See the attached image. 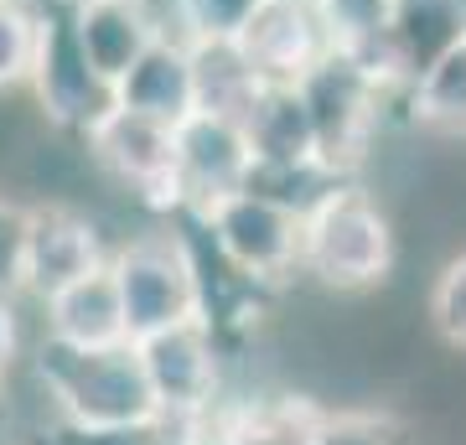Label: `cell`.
I'll list each match as a JSON object with an SVG mask.
<instances>
[{"mask_svg": "<svg viewBox=\"0 0 466 445\" xmlns=\"http://www.w3.org/2000/svg\"><path fill=\"white\" fill-rule=\"evenodd\" d=\"M42 379L67 425L78 435L94 430H156L167 425V410L150 389V373L140 363V347H42Z\"/></svg>", "mask_w": 466, "mask_h": 445, "instance_id": "obj_1", "label": "cell"}, {"mask_svg": "<svg viewBox=\"0 0 466 445\" xmlns=\"http://www.w3.org/2000/svg\"><path fill=\"white\" fill-rule=\"evenodd\" d=\"M394 264V228L358 187H332L306 207L300 269L327 290H368Z\"/></svg>", "mask_w": 466, "mask_h": 445, "instance_id": "obj_2", "label": "cell"}, {"mask_svg": "<svg viewBox=\"0 0 466 445\" xmlns=\"http://www.w3.org/2000/svg\"><path fill=\"white\" fill-rule=\"evenodd\" d=\"M109 269H115L119 300H125L130 342L208 316L202 269L187 238H177V233H140L130 244H119L109 254Z\"/></svg>", "mask_w": 466, "mask_h": 445, "instance_id": "obj_3", "label": "cell"}, {"mask_svg": "<svg viewBox=\"0 0 466 445\" xmlns=\"http://www.w3.org/2000/svg\"><path fill=\"white\" fill-rule=\"evenodd\" d=\"M202 228L213 233L218 254L249 275V280H285L300 269V228H306V207L275 197L265 187H238L223 197L198 207Z\"/></svg>", "mask_w": 466, "mask_h": 445, "instance_id": "obj_4", "label": "cell"}, {"mask_svg": "<svg viewBox=\"0 0 466 445\" xmlns=\"http://www.w3.org/2000/svg\"><path fill=\"white\" fill-rule=\"evenodd\" d=\"M88 156L125 182L150 207H182V177H177V125H161L150 115H135L125 104H109L94 125L84 130Z\"/></svg>", "mask_w": 466, "mask_h": 445, "instance_id": "obj_5", "label": "cell"}, {"mask_svg": "<svg viewBox=\"0 0 466 445\" xmlns=\"http://www.w3.org/2000/svg\"><path fill=\"white\" fill-rule=\"evenodd\" d=\"M300 94H306L311 119H317L321 166H327V171H348V166L363 161L368 140L379 130V104H383L379 83L368 78L348 52L332 47L306 78H300Z\"/></svg>", "mask_w": 466, "mask_h": 445, "instance_id": "obj_6", "label": "cell"}, {"mask_svg": "<svg viewBox=\"0 0 466 445\" xmlns=\"http://www.w3.org/2000/svg\"><path fill=\"white\" fill-rule=\"evenodd\" d=\"M104 264H109L104 238L84 213H73V207H36V213L21 217L16 248H11V280L26 296L52 300L57 290L78 285L84 275H94Z\"/></svg>", "mask_w": 466, "mask_h": 445, "instance_id": "obj_7", "label": "cell"}, {"mask_svg": "<svg viewBox=\"0 0 466 445\" xmlns=\"http://www.w3.org/2000/svg\"><path fill=\"white\" fill-rule=\"evenodd\" d=\"M177 177L192 207L223 192H238V187H254L259 161H254L244 119L223 115V109H192L177 125Z\"/></svg>", "mask_w": 466, "mask_h": 445, "instance_id": "obj_8", "label": "cell"}, {"mask_svg": "<svg viewBox=\"0 0 466 445\" xmlns=\"http://www.w3.org/2000/svg\"><path fill=\"white\" fill-rule=\"evenodd\" d=\"M140 363L150 373V389L171 420H198L218 394V352H213V331H208V316L202 321H182V327H167L156 337H140Z\"/></svg>", "mask_w": 466, "mask_h": 445, "instance_id": "obj_9", "label": "cell"}, {"mask_svg": "<svg viewBox=\"0 0 466 445\" xmlns=\"http://www.w3.org/2000/svg\"><path fill=\"white\" fill-rule=\"evenodd\" d=\"M42 21V42H36V99L57 125L88 130L94 119L115 104V88L88 67L78 36H73V11L67 16H36Z\"/></svg>", "mask_w": 466, "mask_h": 445, "instance_id": "obj_10", "label": "cell"}, {"mask_svg": "<svg viewBox=\"0 0 466 445\" xmlns=\"http://www.w3.org/2000/svg\"><path fill=\"white\" fill-rule=\"evenodd\" d=\"M244 130H249L254 161L259 171H327L321 166V140H317V119L306 109L300 83H265L254 104L244 109Z\"/></svg>", "mask_w": 466, "mask_h": 445, "instance_id": "obj_11", "label": "cell"}, {"mask_svg": "<svg viewBox=\"0 0 466 445\" xmlns=\"http://www.w3.org/2000/svg\"><path fill=\"white\" fill-rule=\"evenodd\" d=\"M238 47L265 83H300L332 52V42L306 0H269L249 21V32L238 36Z\"/></svg>", "mask_w": 466, "mask_h": 445, "instance_id": "obj_12", "label": "cell"}, {"mask_svg": "<svg viewBox=\"0 0 466 445\" xmlns=\"http://www.w3.org/2000/svg\"><path fill=\"white\" fill-rule=\"evenodd\" d=\"M115 104L161 119V125H182L198 109V57H192V42L177 32H161L146 47V57L115 83Z\"/></svg>", "mask_w": 466, "mask_h": 445, "instance_id": "obj_13", "label": "cell"}, {"mask_svg": "<svg viewBox=\"0 0 466 445\" xmlns=\"http://www.w3.org/2000/svg\"><path fill=\"white\" fill-rule=\"evenodd\" d=\"M67 11H73V36H78L88 67L109 88L146 57L156 36L171 32V26H161V16L146 0H94V5H67Z\"/></svg>", "mask_w": 466, "mask_h": 445, "instance_id": "obj_14", "label": "cell"}, {"mask_svg": "<svg viewBox=\"0 0 466 445\" xmlns=\"http://www.w3.org/2000/svg\"><path fill=\"white\" fill-rule=\"evenodd\" d=\"M47 306V337L67 347H119L130 342V321H125V300H119L115 269L104 264L78 285L57 290Z\"/></svg>", "mask_w": 466, "mask_h": 445, "instance_id": "obj_15", "label": "cell"}, {"mask_svg": "<svg viewBox=\"0 0 466 445\" xmlns=\"http://www.w3.org/2000/svg\"><path fill=\"white\" fill-rule=\"evenodd\" d=\"M410 119L435 135H466V32L410 78Z\"/></svg>", "mask_w": 466, "mask_h": 445, "instance_id": "obj_16", "label": "cell"}, {"mask_svg": "<svg viewBox=\"0 0 466 445\" xmlns=\"http://www.w3.org/2000/svg\"><path fill=\"white\" fill-rule=\"evenodd\" d=\"M192 57H198V109H223V115L244 119L254 94L265 88L244 47L238 42H192Z\"/></svg>", "mask_w": 466, "mask_h": 445, "instance_id": "obj_17", "label": "cell"}, {"mask_svg": "<svg viewBox=\"0 0 466 445\" xmlns=\"http://www.w3.org/2000/svg\"><path fill=\"white\" fill-rule=\"evenodd\" d=\"M269 0H171L177 36L187 42H238Z\"/></svg>", "mask_w": 466, "mask_h": 445, "instance_id": "obj_18", "label": "cell"}, {"mask_svg": "<svg viewBox=\"0 0 466 445\" xmlns=\"http://www.w3.org/2000/svg\"><path fill=\"white\" fill-rule=\"evenodd\" d=\"M311 11L332 47H352L379 32H394L404 16V0H311Z\"/></svg>", "mask_w": 466, "mask_h": 445, "instance_id": "obj_19", "label": "cell"}, {"mask_svg": "<svg viewBox=\"0 0 466 445\" xmlns=\"http://www.w3.org/2000/svg\"><path fill=\"white\" fill-rule=\"evenodd\" d=\"M36 42H42L36 11H26V0H0V94L16 83H32Z\"/></svg>", "mask_w": 466, "mask_h": 445, "instance_id": "obj_20", "label": "cell"}, {"mask_svg": "<svg viewBox=\"0 0 466 445\" xmlns=\"http://www.w3.org/2000/svg\"><path fill=\"white\" fill-rule=\"evenodd\" d=\"M306 445H404V435L383 414L348 410V414H321V420H311Z\"/></svg>", "mask_w": 466, "mask_h": 445, "instance_id": "obj_21", "label": "cell"}, {"mask_svg": "<svg viewBox=\"0 0 466 445\" xmlns=\"http://www.w3.org/2000/svg\"><path fill=\"white\" fill-rule=\"evenodd\" d=\"M431 321H435V331H441L451 347H466V254H456V259L435 275V285H431Z\"/></svg>", "mask_w": 466, "mask_h": 445, "instance_id": "obj_22", "label": "cell"}, {"mask_svg": "<svg viewBox=\"0 0 466 445\" xmlns=\"http://www.w3.org/2000/svg\"><path fill=\"white\" fill-rule=\"evenodd\" d=\"M11 358H16V306L0 290V373L11 368Z\"/></svg>", "mask_w": 466, "mask_h": 445, "instance_id": "obj_23", "label": "cell"}, {"mask_svg": "<svg viewBox=\"0 0 466 445\" xmlns=\"http://www.w3.org/2000/svg\"><path fill=\"white\" fill-rule=\"evenodd\" d=\"M67 5H94V0H67Z\"/></svg>", "mask_w": 466, "mask_h": 445, "instance_id": "obj_24", "label": "cell"}, {"mask_svg": "<svg viewBox=\"0 0 466 445\" xmlns=\"http://www.w3.org/2000/svg\"><path fill=\"white\" fill-rule=\"evenodd\" d=\"M306 5H311V0H306Z\"/></svg>", "mask_w": 466, "mask_h": 445, "instance_id": "obj_25", "label": "cell"}]
</instances>
